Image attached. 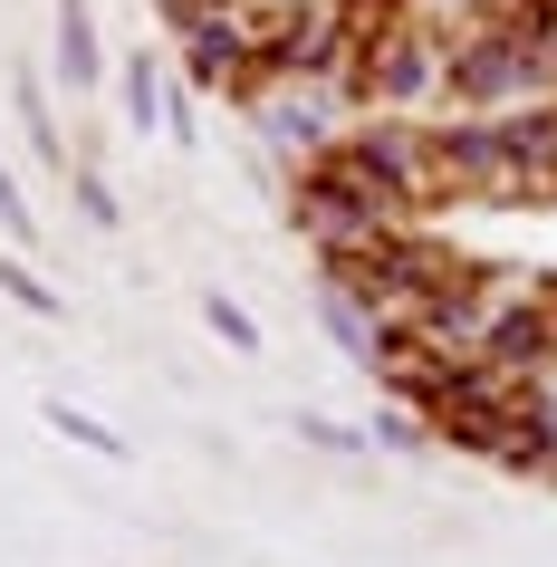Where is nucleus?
I'll use <instances>...</instances> for the list:
<instances>
[{
  "label": "nucleus",
  "mask_w": 557,
  "mask_h": 567,
  "mask_svg": "<svg viewBox=\"0 0 557 567\" xmlns=\"http://www.w3.org/2000/svg\"><path fill=\"white\" fill-rule=\"evenodd\" d=\"M0 289H10V299H20V308H30V318H59V289H49V279H39V269L30 260H20V250H10V260H0Z\"/></svg>",
  "instance_id": "obj_6"
},
{
  "label": "nucleus",
  "mask_w": 557,
  "mask_h": 567,
  "mask_svg": "<svg viewBox=\"0 0 557 567\" xmlns=\"http://www.w3.org/2000/svg\"><path fill=\"white\" fill-rule=\"evenodd\" d=\"M59 68H68V87H96V20H87V0H59Z\"/></svg>",
  "instance_id": "obj_2"
},
{
  "label": "nucleus",
  "mask_w": 557,
  "mask_h": 567,
  "mask_svg": "<svg viewBox=\"0 0 557 567\" xmlns=\"http://www.w3.org/2000/svg\"><path fill=\"white\" fill-rule=\"evenodd\" d=\"M164 87H174V78H164V59H145V49H135V59H125V125H135V135H154V125H164Z\"/></svg>",
  "instance_id": "obj_3"
},
{
  "label": "nucleus",
  "mask_w": 557,
  "mask_h": 567,
  "mask_svg": "<svg viewBox=\"0 0 557 567\" xmlns=\"http://www.w3.org/2000/svg\"><path fill=\"white\" fill-rule=\"evenodd\" d=\"M0 231L20 240V250L39 240V212H30V193H20V174H10V164H0Z\"/></svg>",
  "instance_id": "obj_7"
},
{
  "label": "nucleus",
  "mask_w": 557,
  "mask_h": 567,
  "mask_svg": "<svg viewBox=\"0 0 557 567\" xmlns=\"http://www.w3.org/2000/svg\"><path fill=\"white\" fill-rule=\"evenodd\" d=\"M298 443H318V452H365V433L337 414H298Z\"/></svg>",
  "instance_id": "obj_9"
},
{
  "label": "nucleus",
  "mask_w": 557,
  "mask_h": 567,
  "mask_svg": "<svg viewBox=\"0 0 557 567\" xmlns=\"http://www.w3.org/2000/svg\"><path fill=\"white\" fill-rule=\"evenodd\" d=\"M49 423H59V433H68L78 452H96V462H125V452H135L125 433H106V423H96V414H78V404H49Z\"/></svg>",
  "instance_id": "obj_5"
},
{
  "label": "nucleus",
  "mask_w": 557,
  "mask_h": 567,
  "mask_svg": "<svg viewBox=\"0 0 557 567\" xmlns=\"http://www.w3.org/2000/svg\"><path fill=\"white\" fill-rule=\"evenodd\" d=\"M289 212H298V231L318 240V260H327V269L365 260V250H384V240L404 231V212L384 203L375 183H355L347 164H337V154L298 164V193H289Z\"/></svg>",
  "instance_id": "obj_1"
},
{
  "label": "nucleus",
  "mask_w": 557,
  "mask_h": 567,
  "mask_svg": "<svg viewBox=\"0 0 557 567\" xmlns=\"http://www.w3.org/2000/svg\"><path fill=\"white\" fill-rule=\"evenodd\" d=\"M203 328L221 337L231 357H260V318H250V308H240L231 289H203Z\"/></svg>",
  "instance_id": "obj_4"
},
{
  "label": "nucleus",
  "mask_w": 557,
  "mask_h": 567,
  "mask_svg": "<svg viewBox=\"0 0 557 567\" xmlns=\"http://www.w3.org/2000/svg\"><path fill=\"white\" fill-rule=\"evenodd\" d=\"M548 49H557V30H548Z\"/></svg>",
  "instance_id": "obj_10"
},
{
  "label": "nucleus",
  "mask_w": 557,
  "mask_h": 567,
  "mask_svg": "<svg viewBox=\"0 0 557 567\" xmlns=\"http://www.w3.org/2000/svg\"><path fill=\"white\" fill-rule=\"evenodd\" d=\"M68 183H78V212L106 231V221H116V193H106V174H96V164H68Z\"/></svg>",
  "instance_id": "obj_8"
}]
</instances>
